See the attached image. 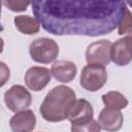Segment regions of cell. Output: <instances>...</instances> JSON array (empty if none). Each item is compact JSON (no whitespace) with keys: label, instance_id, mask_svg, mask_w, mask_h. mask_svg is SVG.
<instances>
[{"label":"cell","instance_id":"1","mask_svg":"<svg viewBox=\"0 0 132 132\" xmlns=\"http://www.w3.org/2000/svg\"><path fill=\"white\" fill-rule=\"evenodd\" d=\"M126 0H32L41 27L54 35L99 36L112 32L127 8Z\"/></svg>","mask_w":132,"mask_h":132},{"label":"cell","instance_id":"2","mask_svg":"<svg viewBox=\"0 0 132 132\" xmlns=\"http://www.w3.org/2000/svg\"><path fill=\"white\" fill-rule=\"evenodd\" d=\"M75 100V93L71 88L58 86L47 93L39 110L45 121L61 122L67 119Z\"/></svg>","mask_w":132,"mask_h":132},{"label":"cell","instance_id":"3","mask_svg":"<svg viewBox=\"0 0 132 132\" xmlns=\"http://www.w3.org/2000/svg\"><path fill=\"white\" fill-rule=\"evenodd\" d=\"M30 56L37 63H52L59 55V46L55 40L40 37L33 40L29 47Z\"/></svg>","mask_w":132,"mask_h":132},{"label":"cell","instance_id":"4","mask_svg":"<svg viewBox=\"0 0 132 132\" xmlns=\"http://www.w3.org/2000/svg\"><path fill=\"white\" fill-rule=\"evenodd\" d=\"M107 79V73L104 65L97 63H88L80 74V86L90 92H96L101 89Z\"/></svg>","mask_w":132,"mask_h":132},{"label":"cell","instance_id":"5","mask_svg":"<svg viewBox=\"0 0 132 132\" xmlns=\"http://www.w3.org/2000/svg\"><path fill=\"white\" fill-rule=\"evenodd\" d=\"M32 97L23 86L14 85L4 93V102L11 111H20L30 106Z\"/></svg>","mask_w":132,"mask_h":132},{"label":"cell","instance_id":"6","mask_svg":"<svg viewBox=\"0 0 132 132\" xmlns=\"http://www.w3.org/2000/svg\"><path fill=\"white\" fill-rule=\"evenodd\" d=\"M110 46L109 40H99L91 43L86 51V60L88 63H97L101 65H107L110 62Z\"/></svg>","mask_w":132,"mask_h":132},{"label":"cell","instance_id":"7","mask_svg":"<svg viewBox=\"0 0 132 132\" xmlns=\"http://www.w3.org/2000/svg\"><path fill=\"white\" fill-rule=\"evenodd\" d=\"M131 44L132 38L131 36H126L117 40L110 46V61L119 66H126L131 62L132 54H131Z\"/></svg>","mask_w":132,"mask_h":132},{"label":"cell","instance_id":"8","mask_svg":"<svg viewBox=\"0 0 132 132\" xmlns=\"http://www.w3.org/2000/svg\"><path fill=\"white\" fill-rule=\"evenodd\" d=\"M93 107L89 101L81 98L75 100L71 109L69 110L67 119L71 122V127L84 125L93 120Z\"/></svg>","mask_w":132,"mask_h":132},{"label":"cell","instance_id":"9","mask_svg":"<svg viewBox=\"0 0 132 132\" xmlns=\"http://www.w3.org/2000/svg\"><path fill=\"white\" fill-rule=\"evenodd\" d=\"M51 77L52 73L47 68L33 66L27 70L25 74V82L30 90L38 92L46 87Z\"/></svg>","mask_w":132,"mask_h":132},{"label":"cell","instance_id":"10","mask_svg":"<svg viewBox=\"0 0 132 132\" xmlns=\"http://www.w3.org/2000/svg\"><path fill=\"white\" fill-rule=\"evenodd\" d=\"M98 124L106 131H118L123 125V114L120 109L105 107L98 116Z\"/></svg>","mask_w":132,"mask_h":132},{"label":"cell","instance_id":"11","mask_svg":"<svg viewBox=\"0 0 132 132\" xmlns=\"http://www.w3.org/2000/svg\"><path fill=\"white\" fill-rule=\"evenodd\" d=\"M36 118L32 110L23 109L16 111L9 121V125L12 131L15 132H29L35 128Z\"/></svg>","mask_w":132,"mask_h":132},{"label":"cell","instance_id":"12","mask_svg":"<svg viewBox=\"0 0 132 132\" xmlns=\"http://www.w3.org/2000/svg\"><path fill=\"white\" fill-rule=\"evenodd\" d=\"M76 66L71 61L60 60L53 64L51 73L60 82H69L76 75Z\"/></svg>","mask_w":132,"mask_h":132},{"label":"cell","instance_id":"13","mask_svg":"<svg viewBox=\"0 0 132 132\" xmlns=\"http://www.w3.org/2000/svg\"><path fill=\"white\" fill-rule=\"evenodd\" d=\"M13 22L15 28L23 34H35L40 29V24L38 21L30 15H16Z\"/></svg>","mask_w":132,"mask_h":132},{"label":"cell","instance_id":"14","mask_svg":"<svg viewBox=\"0 0 132 132\" xmlns=\"http://www.w3.org/2000/svg\"><path fill=\"white\" fill-rule=\"evenodd\" d=\"M102 101L105 105V107L108 108H113V109H122L125 108L128 105V100L127 98L117 92V91H110L102 96Z\"/></svg>","mask_w":132,"mask_h":132},{"label":"cell","instance_id":"15","mask_svg":"<svg viewBox=\"0 0 132 132\" xmlns=\"http://www.w3.org/2000/svg\"><path fill=\"white\" fill-rule=\"evenodd\" d=\"M119 34L120 35H124V34H131L132 31V16H131V12L128 8H126V10L124 11L121 22L119 24Z\"/></svg>","mask_w":132,"mask_h":132},{"label":"cell","instance_id":"16","mask_svg":"<svg viewBox=\"0 0 132 132\" xmlns=\"http://www.w3.org/2000/svg\"><path fill=\"white\" fill-rule=\"evenodd\" d=\"M32 0H3V4L11 11H24L31 4Z\"/></svg>","mask_w":132,"mask_h":132},{"label":"cell","instance_id":"17","mask_svg":"<svg viewBox=\"0 0 132 132\" xmlns=\"http://www.w3.org/2000/svg\"><path fill=\"white\" fill-rule=\"evenodd\" d=\"M100 129L101 128H100L98 122H96L94 120H91L90 122H88L84 125L71 127L72 132H98V131H100Z\"/></svg>","mask_w":132,"mask_h":132},{"label":"cell","instance_id":"18","mask_svg":"<svg viewBox=\"0 0 132 132\" xmlns=\"http://www.w3.org/2000/svg\"><path fill=\"white\" fill-rule=\"evenodd\" d=\"M9 76H10V70H9V67L0 61V88L3 87L9 79Z\"/></svg>","mask_w":132,"mask_h":132},{"label":"cell","instance_id":"19","mask_svg":"<svg viewBox=\"0 0 132 132\" xmlns=\"http://www.w3.org/2000/svg\"><path fill=\"white\" fill-rule=\"evenodd\" d=\"M3 46H4V41H3V39L0 37V54H1L2 51H3Z\"/></svg>","mask_w":132,"mask_h":132},{"label":"cell","instance_id":"20","mask_svg":"<svg viewBox=\"0 0 132 132\" xmlns=\"http://www.w3.org/2000/svg\"><path fill=\"white\" fill-rule=\"evenodd\" d=\"M126 1H127V3H128V4H129V5H130V4H131V0H126Z\"/></svg>","mask_w":132,"mask_h":132},{"label":"cell","instance_id":"21","mask_svg":"<svg viewBox=\"0 0 132 132\" xmlns=\"http://www.w3.org/2000/svg\"><path fill=\"white\" fill-rule=\"evenodd\" d=\"M0 15H1V0H0Z\"/></svg>","mask_w":132,"mask_h":132}]
</instances>
